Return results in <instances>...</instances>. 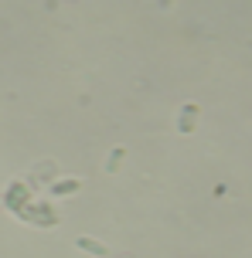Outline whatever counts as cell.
I'll return each mask as SVG.
<instances>
[{
    "label": "cell",
    "mask_w": 252,
    "mask_h": 258,
    "mask_svg": "<svg viewBox=\"0 0 252 258\" xmlns=\"http://www.w3.org/2000/svg\"><path fill=\"white\" fill-rule=\"evenodd\" d=\"M75 248L89 251V255H106V251H109L103 241H95V238H85V234H82V238H75Z\"/></svg>",
    "instance_id": "cell-3"
},
{
    "label": "cell",
    "mask_w": 252,
    "mask_h": 258,
    "mask_svg": "<svg viewBox=\"0 0 252 258\" xmlns=\"http://www.w3.org/2000/svg\"><path fill=\"white\" fill-rule=\"evenodd\" d=\"M194 122H198V105L187 102L184 109H181V119H177V126H181V133H191V129H194Z\"/></svg>",
    "instance_id": "cell-2"
},
{
    "label": "cell",
    "mask_w": 252,
    "mask_h": 258,
    "mask_svg": "<svg viewBox=\"0 0 252 258\" xmlns=\"http://www.w3.org/2000/svg\"><path fill=\"white\" fill-rule=\"evenodd\" d=\"M123 156H126V150H113V156H109V173H116V170H120Z\"/></svg>",
    "instance_id": "cell-4"
},
{
    "label": "cell",
    "mask_w": 252,
    "mask_h": 258,
    "mask_svg": "<svg viewBox=\"0 0 252 258\" xmlns=\"http://www.w3.org/2000/svg\"><path fill=\"white\" fill-rule=\"evenodd\" d=\"M82 187V180L79 177H72V180H58V183H52V187H48V194H52V197H68V194H75Z\"/></svg>",
    "instance_id": "cell-1"
}]
</instances>
